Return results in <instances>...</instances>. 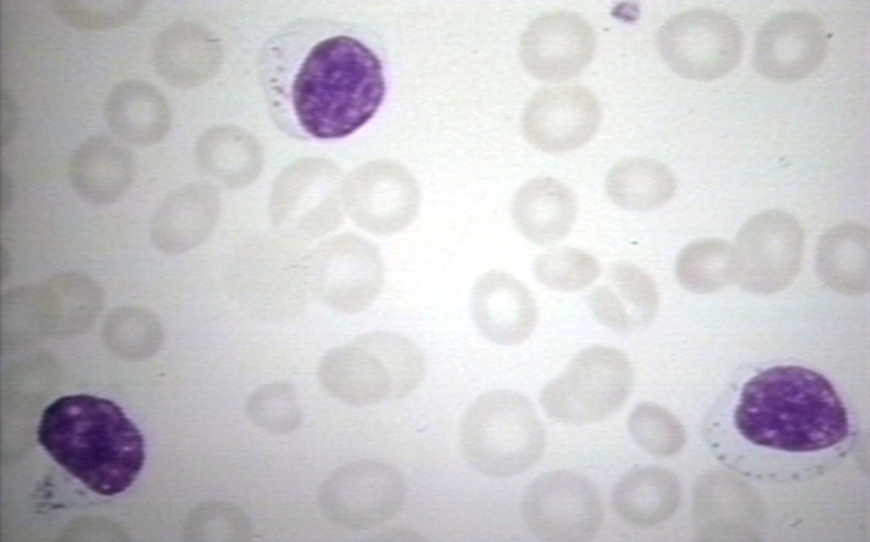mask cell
Masks as SVG:
<instances>
[{
    "label": "cell",
    "mask_w": 870,
    "mask_h": 542,
    "mask_svg": "<svg viewBox=\"0 0 870 542\" xmlns=\"http://www.w3.org/2000/svg\"><path fill=\"white\" fill-rule=\"evenodd\" d=\"M36 433L57 464L102 496L126 490L144 465L141 431L105 398L77 394L55 399L43 410Z\"/></svg>",
    "instance_id": "obj_3"
},
{
    "label": "cell",
    "mask_w": 870,
    "mask_h": 542,
    "mask_svg": "<svg viewBox=\"0 0 870 542\" xmlns=\"http://www.w3.org/2000/svg\"><path fill=\"white\" fill-rule=\"evenodd\" d=\"M598 260L573 247H559L539 255L533 263L537 282L551 290L575 292L592 284L599 276Z\"/></svg>",
    "instance_id": "obj_24"
},
{
    "label": "cell",
    "mask_w": 870,
    "mask_h": 542,
    "mask_svg": "<svg viewBox=\"0 0 870 542\" xmlns=\"http://www.w3.org/2000/svg\"><path fill=\"white\" fill-rule=\"evenodd\" d=\"M632 379L631 365L621 351L595 346L579 352L547 383L539 402L554 421L566 426L590 425L622 406Z\"/></svg>",
    "instance_id": "obj_6"
},
{
    "label": "cell",
    "mask_w": 870,
    "mask_h": 542,
    "mask_svg": "<svg viewBox=\"0 0 870 542\" xmlns=\"http://www.w3.org/2000/svg\"><path fill=\"white\" fill-rule=\"evenodd\" d=\"M304 282L327 307L356 314L378 297L384 269L377 251L357 239H337L316 249L302 270Z\"/></svg>",
    "instance_id": "obj_10"
},
{
    "label": "cell",
    "mask_w": 870,
    "mask_h": 542,
    "mask_svg": "<svg viewBox=\"0 0 870 542\" xmlns=\"http://www.w3.org/2000/svg\"><path fill=\"white\" fill-rule=\"evenodd\" d=\"M729 420L735 447L760 459L757 474L778 479L821 473L854 438L848 409L832 383L799 365L771 366L749 379Z\"/></svg>",
    "instance_id": "obj_2"
},
{
    "label": "cell",
    "mask_w": 870,
    "mask_h": 542,
    "mask_svg": "<svg viewBox=\"0 0 870 542\" xmlns=\"http://www.w3.org/2000/svg\"><path fill=\"white\" fill-rule=\"evenodd\" d=\"M235 138L225 131L210 129L196 144V160L208 174L234 183L248 172V159Z\"/></svg>",
    "instance_id": "obj_27"
},
{
    "label": "cell",
    "mask_w": 870,
    "mask_h": 542,
    "mask_svg": "<svg viewBox=\"0 0 870 542\" xmlns=\"http://www.w3.org/2000/svg\"><path fill=\"white\" fill-rule=\"evenodd\" d=\"M657 49L678 76L695 81L720 79L738 65L743 32L730 16L690 9L670 16L656 34Z\"/></svg>",
    "instance_id": "obj_7"
},
{
    "label": "cell",
    "mask_w": 870,
    "mask_h": 542,
    "mask_svg": "<svg viewBox=\"0 0 870 542\" xmlns=\"http://www.w3.org/2000/svg\"><path fill=\"white\" fill-rule=\"evenodd\" d=\"M596 47L591 24L570 11H550L534 19L523 31L518 52L524 68L547 82L577 77L590 64Z\"/></svg>",
    "instance_id": "obj_12"
},
{
    "label": "cell",
    "mask_w": 870,
    "mask_h": 542,
    "mask_svg": "<svg viewBox=\"0 0 870 542\" xmlns=\"http://www.w3.org/2000/svg\"><path fill=\"white\" fill-rule=\"evenodd\" d=\"M54 14L77 30L102 31L123 26L143 9L142 0H53Z\"/></svg>",
    "instance_id": "obj_25"
},
{
    "label": "cell",
    "mask_w": 870,
    "mask_h": 542,
    "mask_svg": "<svg viewBox=\"0 0 870 542\" xmlns=\"http://www.w3.org/2000/svg\"><path fill=\"white\" fill-rule=\"evenodd\" d=\"M217 211L214 191L189 183L171 192L161 203L152 224V239L161 251L174 253L200 244L212 228Z\"/></svg>",
    "instance_id": "obj_19"
},
{
    "label": "cell",
    "mask_w": 870,
    "mask_h": 542,
    "mask_svg": "<svg viewBox=\"0 0 870 542\" xmlns=\"http://www.w3.org/2000/svg\"><path fill=\"white\" fill-rule=\"evenodd\" d=\"M578 214L572 189L553 177L527 181L514 194L511 216L518 232L531 242L550 245L565 238Z\"/></svg>",
    "instance_id": "obj_17"
},
{
    "label": "cell",
    "mask_w": 870,
    "mask_h": 542,
    "mask_svg": "<svg viewBox=\"0 0 870 542\" xmlns=\"http://www.w3.org/2000/svg\"><path fill=\"white\" fill-rule=\"evenodd\" d=\"M133 171L131 150L105 134L82 140L69 163L74 189L83 199L94 203L115 201L129 187Z\"/></svg>",
    "instance_id": "obj_18"
},
{
    "label": "cell",
    "mask_w": 870,
    "mask_h": 542,
    "mask_svg": "<svg viewBox=\"0 0 870 542\" xmlns=\"http://www.w3.org/2000/svg\"><path fill=\"white\" fill-rule=\"evenodd\" d=\"M470 314L483 338L504 346L525 341L534 331L538 316L531 291L503 271H489L476 280Z\"/></svg>",
    "instance_id": "obj_14"
},
{
    "label": "cell",
    "mask_w": 870,
    "mask_h": 542,
    "mask_svg": "<svg viewBox=\"0 0 870 542\" xmlns=\"http://www.w3.org/2000/svg\"><path fill=\"white\" fill-rule=\"evenodd\" d=\"M602 118L599 100L578 84L543 88L526 102L521 115L525 139L548 154H564L589 143Z\"/></svg>",
    "instance_id": "obj_11"
},
{
    "label": "cell",
    "mask_w": 870,
    "mask_h": 542,
    "mask_svg": "<svg viewBox=\"0 0 870 542\" xmlns=\"http://www.w3.org/2000/svg\"><path fill=\"white\" fill-rule=\"evenodd\" d=\"M248 413L256 426L269 433H290L302 424L297 391L285 381L260 386L249 399Z\"/></svg>",
    "instance_id": "obj_26"
},
{
    "label": "cell",
    "mask_w": 870,
    "mask_h": 542,
    "mask_svg": "<svg viewBox=\"0 0 870 542\" xmlns=\"http://www.w3.org/2000/svg\"><path fill=\"white\" fill-rule=\"evenodd\" d=\"M802 245L801 226L781 211H766L754 216L737 237L739 253L751 263L767 268L793 267Z\"/></svg>",
    "instance_id": "obj_21"
},
{
    "label": "cell",
    "mask_w": 870,
    "mask_h": 542,
    "mask_svg": "<svg viewBox=\"0 0 870 542\" xmlns=\"http://www.w3.org/2000/svg\"><path fill=\"white\" fill-rule=\"evenodd\" d=\"M18 124V110L12 95L7 91H1V145H5L14 133Z\"/></svg>",
    "instance_id": "obj_28"
},
{
    "label": "cell",
    "mask_w": 870,
    "mask_h": 542,
    "mask_svg": "<svg viewBox=\"0 0 870 542\" xmlns=\"http://www.w3.org/2000/svg\"><path fill=\"white\" fill-rule=\"evenodd\" d=\"M388 68V50L373 30L324 16L283 23L258 57L271 121L301 140H337L365 126L386 99Z\"/></svg>",
    "instance_id": "obj_1"
},
{
    "label": "cell",
    "mask_w": 870,
    "mask_h": 542,
    "mask_svg": "<svg viewBox=\"0 0 870 542\" xmlns=\"http://www.w3.org/2000/svg\"><path fill=\"white\" fill-rule=\"evenodd\" d=\"M522 516L528 530L539 539L587 540L602 524L601 495L592 482L577 473L547 472L527 487Z\"/></svg>",
    "instance_id": "obj_9"
},
{
    "label": "cell",
    "mask_w": 870,
    "mask_h": 542,
    "mask_svg": "<svg viewBox=\"0 0 870 542\" xmlns=\"http://www.w3.org/2000/svg\"><path fill=\"white\" fill-rule=\"evenodd\" d=\"M667 484L665 475L655 468H644L625 475L612 492V506L624 520L647 526L665 512Z\"/></svg>",
    "instance_id": "obj_23"
},
{
    "label": "cell",
    "mask_w": 870,
    "mask_h": 542,
    "mask_svg": "<svg viewBox=\"0 0 870 542\" xmlns=\"http://www.w3.org/2000/svg\"><path fill=\"white\" fill-rule=\"evenodd\" d=\"M605 192L617 206L629 211H649L672 196L674 180L661 162L631 157L616 162L605 178Z\"/></svg>",
    "instance_id": "obj_22"
},
{
    "label": "cell",
    "mask_w": 870,
    "mask_h": 542,
    "mask_svg": "<svg viewBox=\"0 0 870 542\" xmlns=\"http://www.w3.org/2000/svg\"><path fill=\"white\" fill-rule=\"evenodd\" d=\"M588 304L602 325L626 331L645 321L655 304L650 279L637 267L617 262L611 267L610 283L595 286Z\"/></svg>",
    "instance_id": "obj_20"
},
{
    "label": "cell",
    "mask_w": 870,
    "mask_h": 542,
    "mask_svg": "<svg viewBox=\"0 0 870 542\" xmlns=\"http://www.w3.org/2000/svg\"><path fill=\"white\" fill-rule=\"evenodd\" d=\"M406 496L401 472L377 460L354 461L334 470L319 489V505L334 524L367 530L391 519Z\"/></svg>",
    "instance_id": "obj_8"
},
{
    "label": "cell",
    "mask_w": 870,
    "mask_h": 542,
    "mask_svg": "<svg viewBox=\"0 0 870 542\" xmlns=\"http://www.w3.org/2000/svg\"><path fill=\"white\" fill-rule=\"evenodd\" d=\"M826 52L827 35L818 16L807 11H783L759 27L752 64L766 79L792 83L815 71Z\"/></svg>",
    "instance_id": "obj_13"
},
{
    "label": "cell",
    "mask_w": 870,
    "mask_h": 542,
    "mask_svg": "<svg viewBox=\"0 0 870 542\" xmlns=\"http://www.w3.org/2000/svg\"><path fill=\"white\" fill-rule=\"evenodd\" d=\"M425 370L423 352L412 340L373 331L327 351L317 379L335 399L362 407L406 397L421 384Z\"/></svg>",
    "instance_id": "obj_4"
},
{
    "label": "cell",
    "mask_w": 870,
    "mask_h": 542,
    "mask_svg": "<svg viewBox=\"0 0 870 542\" xmlns=\"http://www.w3.org/2000/svg\"><path fill=\"white\" fill-rule=\"evenodd\" d=\"M459 437L468 464L494 478L516 476L531 468L546 443L532 402L509 389L480 395L465 413Z\"/></svg>",
    "instance_id": "obj_5"
},
{
    "label": "cell",
    "mask_w": 870,
    "mask_h": 542,
    "mask_svg": "<svg viewBox=\"0 0 870 542\" xmlns=\"http://www.w3.org/2000/svg\"><path fill=\"white\" fill-rule=\"evenodd\" d=\"M103 113L118 139L137 146L160 143L171 125V110L165 95L140 79L115 83L107 94Z\"/></svg>",
    "instance_id": "obj_16"
},
{
    "label": "cell",
    "mask_w": 870,
    "mask_h": 542,
    "mask_svg": "<svg viewBox=\"0 0 870 542\" xmlns=\"http://www.w3.org/2000/svg\"><path fill=\"white\" fill-rule=\"evenodd\" d=\"M152 57L155 71L167 84L191 89L214 75L221 49L205 27L181 20L172 22L156 36Z\"/></svg>",
    "instance_id": "obj_15"
}]
</instances>
